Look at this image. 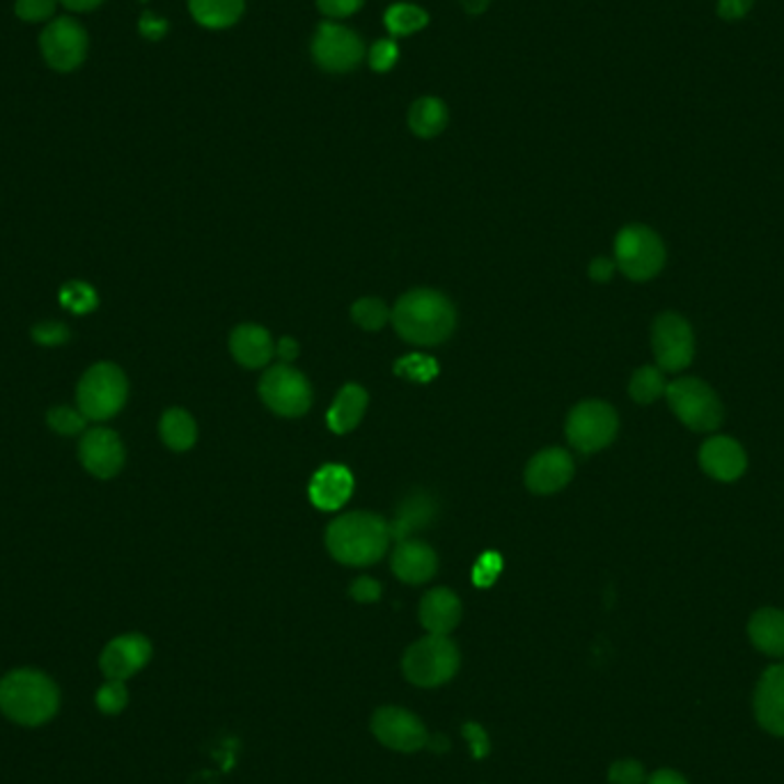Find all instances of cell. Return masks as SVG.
I'll return each instance as SVG.
<instances>
[{"label":"cell","mask_w":784,"mask_h":784,"mask_svg":"<svg viewBox=\"0 0 784 784\" xmlns=\"http://www.w3.org/2000/svg\"><path fill=\"white\" fill-rule=\"evenodd\" d=\"M392 324L411 345L434 347L452 335L457 310L440 291L413 289L392 310Z\"/></svg>","instance_id":"6da1fadb"},{"label":"cell","mask_w":784,"mask_h":784,"mask_svg":"<svg viewBox=\"0 0 784 784\" xmlns=\"http://www.w3.org/2000/svg\"><path fill=\"white\" fill-rule=\"evenodd\" d=\"M390 523L377 514L351 511L335 519L326 530L331 555L349 567H367L379 562L390 546Z\"/></svg>","instance_id":"7a4b0ae2"},{"label":"cell","mask_w":784,"mask_h":784,"mask_svg":"<svg viewBox=\"0 0 784 784\" xmlns=\"http://www.w3.org/2000/svg\"><path fill=\"white\" fill-rule=\"evenodd\" d=\"M58 685L37 670H14L0 681V712L10 720L35 727L58 712Z\"/></svg>","instance_id":"3957f363"},{"label":"cell","mask_w":784,"mask_h":784,"mask_svg":"<svg viewBox=\"0 0 784 784\" xmlns=\"http://www.w3.org/2000/svg\"><path fill=\"white\" fill-rule=\"evenodd\" d=\"M127 374L113 362H96L81 377L77 388L79 411L88 420H111L127 404Z\"/></svg>","instance_id":"277c9868"},{"label":"cell","mask_w":784,"mask_h":784,"mask_svg":"<svg viewBox=\"0 0 784 784\" xmlns=\"http://www.w3.org/2000/svg\"><path fill=\"white\" fill-rule=\"evenodd\" d=\"M461 664V654L448 635H425L413 643L402 658V670L406 679L420 689H436L450 681Z\"/></svg>","instance_id":"5b68a950"},{"label":"cell","mask_w":784,"mask_h":784,"mask_svg":"<svg viewBox=\"0 0 784 784\" xmlns=\"http://www.w3.org/2000/svg\"><path fill=\"white\" fill-rule=\"evenodd\" d=\"M666 397L677 418L693 431H716L723 425L725 408L712 385L695 377H681L666 388Z\"/></svg>","instance_id":"8992f818"},{"label":"cell","mask_w":784,"mask_h":784,"mask_svg":"<svg viewBox=\"0 0 784 784\" xmlns=\"http://www.w3.org/2000/svg\"><path fill=\"white\" fill-rule=\"evenodd\" d=\"M615 264L635 283L652 280L666 264V246L647 226H626L615 239Z\"/></svg>","instance_id":"52a82bcc"},{"label":"cell","mask_w":784,"mask_h":784,"mask_svg":"<svg viewBox=\"0 0 784 784\" xmlns=\"http://www.w3.org/2000/svg\"><path fill=\"white\" fill-rule=\"evenodd\" d=\"M620 418L615 408L606 402L590 400L572 408L567 418V438L572 448L583 454H592L608 448L615 440Z\"/></svg>","instance_id":"ba28073f"},{"label":"cell","mask_w":784,"mask_h":784,"mask_svg":"<svg viewBox=\"0 0 784 784\" xmlns=\"http://www.w3.org/2000/svg\"><path fill=\"white\" fill-rule=\"evenodd\" d=\"M652 349L658 370L681 372L693 362L695 333L681 314L664 312L656 316L652 328Z\"/></svg>","instance_id":"9c48e42d"},{"label":"cell","mask_w":784,"mask_h":784,"mask_svg":"<svg viewBox=\"0 0 784 784\" xmlns=\"http://www.w3.org/2000/svg\"><path fill=\"white\" fill-rule=\"evenodd\" d=\"M264 404L285 418H297L312 406V388L308 379L289 365H276L260 381Z\"/></svg>","instance_id":"30bf717a"},{"label":"cell","mask_w":784,"mask_h":784,"mask_svg":"<svg viewBox=\"0 0 784 784\" xmlns=\"http://www.w3.org/2000/svg\"><path fill=\"white\" fill-rule=\"evenodd\" d=\"M312 58L328 73H347L362 62L365 44L354 31L324 21L312 37Z\"/></svg>","instance_id":"8fae6325"},{"label":"cell","mask_w":784,"mask_h":784,"mask_svg":"<svg viewBox=\"0 0 784 784\" xmlns=\"http://www.w3.org/2000/svg\"><path fill=\"white\" fill-rule=\"evenodd\" d=\"M42 56L56 71H73L88 56V35L81 23L69 16L54 19L39 37Z\"/></svg>","instance_id":"7c38bea8"},{"label":"cell","mask_w":784,"mask_h":784,"mask_svg":"<svg viewBox=\"0 0 784 784\" xmlns=\"http://www.w3.org/2000/svg\"><path fill=\"white\" fill-rule=\"evenodd\" d=\"M374 737L390 750L418 752L429 743L425 723L402 706H381L372 716Z\"/></svg>","instance_id":"4fadbf2b"},{"label":"cell","mask_w":784,"mask_h":784,"mask_svg":"<svg viewBox=\"0 0 784 784\" xmlns=\"http://www.w3.org/2000/svg\"><path fill=\"white\" fill-rule=\"evenodd\" d=\"M79 457L83 469L90 475L111 480L122 471V465H125V446H122L119 436L113 429L94 427L83 434Z\"/></svg>","instance_id":"5bb4252c"},{"label":"cell","mask_w":784,"mask_h":784,"mask_svg":"<svg viewBox=\"0 0 784 784\" xmlns=\"http://www.w3.org/2000/svg\"><path fill=\"white\" fill-rule=\"evenodd\" d=\"M150 658H152L150 641H147L145 635L129 633V635H119V638L106 645L100 658V666L106 679L125 681L150 664Z\"/></svg>","instance_id":"9a60e30c"},{"label":"cell","mask_w":784,"mask_h":784,"mask_svg":"<svg viewBox=\"0 0 784 784\" xmlns=\"http://www.w3.org/2000/svg\"><path fill=\"white\" fill-rule=\"evenodd\" d=\"M574 477V459L567 450L549 448L530 459L526 469V484L532 494L549 496L565 488Z\"/></svg>","instance_id":"2e32d148"},{"label":"cell","mask_w":784,"mask_h":784,"mask_svg":"<svg viewBox=\"0 0 784 784\" xmlns=\"http://www.w3.org/2000/svg\"><path fill=\"white\" fill-rule=\"evenodd\" d=\"M702 471L718 482L739 480L748 469V457L739 440L729 436L708 438L700 450Z\"/></svg>","instance_id":"e0dca14e"},{"label":"cell","mask_w":784,"mask_h":784,"mask_svg":"<svg viewBox=\"0 0 784 784\" xmlns=\"http://www.w3.org/2000/svg\"><path fill=\"white\" fill-rule=\"evenodd\" d=\"M757 723L775 737H784V664L769 668L754 691Z\"/></svg>","instance_id":"ac0fdd59"},{"label":"cell","mask_w":784,"mask_h":784,"mask_svg":"<svg viewBox=\"0 0 784 784\" xmlns=\"http://www.w3.org/2000/svg\"><path fill=\"white\" fill-rule=\"evenodd\" d=\"M354 494V475L347 465L326 463L310 480L308 496L314 507L324 511H335L345 505Z\"/></svg>","instance_id":"d6986e66"},{"label":"cell","mask_w":784,"mask_h":784,"mask_svg":"<svg viewBox=\"0 0 784 784\" xmlns=\"http://www.w3.org/2000/svg\"><path fill=\"white\" fill-rule=\"evenodd\" d=\"M438 569V557L434 549L418 539H402L392 551V572L408 585L427 583Z\"/></svg>","instance_id":"ffe728a7"},{"label":"cell","mask_w":784,"mask_h":784,"mask_svg":"<svg viewBox=\"0 0 784 784\" xmlns=\"http://www.w3.org/2000/svg\"><path fill=\"white\" fill-rule=\"evenodd\" d=\"M463 608L459 597L446 587H438L423 597L420 601V622L434 635H448L461 622Z\"/></svg>","instance_id":"44dd1931"},{"label":"cell","mask_w":784,"mask_h":784,"mask_svg":"<svg viewBox=\"0 0 784 784\" xmlns=\"http://www.w3.org/2000/svg\"><path fill=\"white\" fill-rule=\"evenodd\" d=\"M230 351L237 362H241L249 370H257L274 358V339L272 333L255 324H241L234 328L230 337Z\"/></svg>","instance_id":"7402d4cb"},{"label":"cell","mask_w":784,"mask_h":784,"mask_svg":"<svg viewBox=\"0 0 784 784\" xmlns=\"http://www.w3.org/2000/svg\"><path fill=\"white\" fill-rule=\"evenodd\" d=\"M750 643L769 656H784V612L777 608L757 610L748 624Z\"/></svg>","instance_id":"603a6c76"},{"label":"cell","mask_w":784,"mask_h":784,"mask_svg":"<svg viewBox=\"0 0 784 784\" xmlns=\"http://www.w3.org/2000/svg\"><path fill=\"white\" fill-rule=\"evenodd\" d=\"M367 402L370 400H367L365 388H360L356 383H349L342 388L326 415V423H328L331 431L349 434L351 429H356L358 423L362 420Z\"/></svg>","instance_id":"cb8c5ba5"},{"label":"cell","mask_w":784,"mask_h":784,"mask_svg":"<svg viewBox=\"0 0 784 784\" xmlns=\"http://www.w3.org/2000/svg\"><path fill=\"white\" fill-rule=\"evenodd\" d=\"M436 519V503L427 494H411L397 509L395 519L390 523V537L408 539L413 532L427 528Z\"/></svg>","instance_id":"d4e9b609"},{"label":"cell","mask_w":784,"mask_h":784,"mask_svg":"<svg viewBox=\"0 0 784 784\" xmlns=\"http://www.w3.org/2000/svg\"><path fill=\"white\" fill-rule=\"evenodd\" d=\"M193 19L205 28H230L246 10V0H188Z\"/></svg>","instance_id":"484cf974"},{"label":"cell","mask_w":784,"mask_h":784,"mask_svg":"<svg viewBox=\"0 0 784 784\" xmlns=\"http://www.w3.org/2000/svg\"><path fill=\"white\" fill-rule=\"evenodd\" d=\"M408 127L420 138L438 136L448 127V106L436 96H423L408 111Z\"/></svg>","instance_id":"4316f807"},{"label":"cell","mask_w":784,"mask_h":784,"mask_svg":"<svg viewBox=\"0 0 784 784\" xmlns=\"http://www.w3.org/2000/svg\"><path fill=\"white\" fill-rule=\"evenodd\" d=\"M159 431L163 443L175 452L191 450L195 446V438H198V427H195L191 413L184 408H168L159 423Z\"/></svg>","instance_id":"83f0119b"},{"label":"cell","mask_w":784,"mask_h":784,"mask_svg":"<svg viewBox=\"0 0 784 784\" xmlns=\"http://www.w3.org/2000/svg\"><path fill=\"white\" fill-rule=\"evenodd\" d=\"M383 23H385V31L392 37H408V35L418 33V31H423L427 26L429 14L418 5L395 3V5H390L385 10Z\"/></svg>","instance_id":"f1b7e54d"},{"label":"cell","mask_w":784,"mask_h":784,"mask_svg":"<svg viewBox=\"0 0 784 784\" xmlns=\"http://www.w3.org/2000/svg\"><path fill=\"white\" fill-rule=\"evenodd\" d=\"M666 377H664V370H658V367H641L638 372H635L631 377V383H629V392L631 397L638 402V404H652L656 402L660 395H666Z\"/></svg>","instance_id":"f546056e"},{"label":"cell","mask_w":784,"mask_h":784,"mask_svg":"<svg viewBox=\"0 0 784 784\" xmlns=\"http://www.w3.org/2000/svg\"><path fill=\"white\" fill-rule=\"evenodd\" d=\"M60 305L73 314H88L100 305V297L88 283L73 280L60 289Z\"/></svg>","instance_id":"4dcf8cb0"},{"label":"cell","mask_w":784,"mask_h":784,"mask_svg":"<svg viewBox=\"0 0 784 784\" xmlns=\"http://www.w3.org/2000/svg\"><path fill=\"white\" fill-rule=\"evenodd\" d=\"M354 322L365 331H379L388 324L390 310L381 299H360L351 308Z\"/></svg>","instance_id":"1f68e13d"},{"label":"cell","mask_w":784,"mask_h":784,"mask_svg":"<svg viewBox=\"0 0 784 784\" xmlns=\"http://www.w3.org/2000/svg\"><path fill=\"white\" fill-rule=\"evenodd\" d=\"M46 420H48V427H51L58 434H62V436H77L88 425L85 415L79 408H71V406L51 408L46 415Z\"/></svg>","instance_id":"d6a6232c"},{"label":"cell","mask_w":784,"mask_h":784,"mask_svg":"<svg viewBox=\"0 0 784 784\" xmlns=\"http://www.w3.org/2000/svg\"><path fill=\"white\" fill-rule=\"evenodd\" d=\"M127 702H129V693H127L125 681L108 679L102 689L96 691V706H100L102 712L108 716L119 714L122 708L127 706Z\"/></svg>","instance_id":"836d02e7"},{"label":"cell","mask_w":784,"mask_h":784,"mask_svg":"<svg viewBox=\"0 0 784 784\" xmlns=\"http://www.w3.org/2000/svg\"><path fill=\"white\" fill-rule=\"evenodd\" d=\"M367 58H370V67L379 73H385L390 71L392 67L397 65L400 60V46L392 42V39H379L372 48L370 54H367Z\"/></svg>","instance_id":"e575fe53"},{"label":"cell","mask_w":784,"mask_h":784,"mask_svg":"<svg viewBox=\"0 0 784 784\" xmlns=\"http://www.w3.org/2000/svg\"><path fill=\"white\" fill-rule=\"evenodd\" d=\"M14 12L19 19L31 23L46 21L56 12V0H16Z\"/></svg>","instance_id":"d590c367"},{"label":"cell","mask_w":784,"mask_h":784,"mask_svg":"<svg viewBox=\"0 0 784 784\" xmlns=\"http://www.w3.org/2000/svg\"><path fill=\"white\" fill-rule=\"evenodd\" d=\"M608 780L612 784H643L645 782V769L635 759H622L615 762L608 771Z\"/></svg>","instance_id":"8d00e7d4"},{"label":"cell","mask_w":784,"mask_h":784,"mask_svg":"<svg viewBox=\"0 0 784 784\" xmlns=\"http://www.w3.org/2000/svg\"><path fill=\"white\" fill-rule=\"evenodd\" d=\"M71 337L69 328L60 322H42L33 328V339L44 347H58Z\"/></svg>","instance_id":"74e56055"},{"label":"cell","mask_w":784,"mask_h":784,"mask_svg":"<svg viewBox=\"0 0 784 784\" xmlns=\"http://www.w3.org/2000/svg\"><path fill=\"white\" fill-rule=\"evenodd\" d=\"M411 377V379H418V381H429L436 377L438 367L434 360L425 358V356H411V358H404L400 365H397V372H404Z\"/></svg>","instance_id":"f35d334b"},{"label":"cell","mask_w":784,"mask_h":784,"mask_svg":"<svg viewBox=\"0 0 784 784\" xmlns=\"http://www.w3.org/2000/svg\"><path fill=\"white\" fill-rule=\"evenodd\" d=\"M500 569H503V560H500L496 553H486V555H482V557H480V562L475 565V572H473L475 583H477L480 587L492 585V583L498 578Z\"/></svg>","instance_id":"ab89813d"},{"label":"cell","mask_w":784,"mask_h":784,"mask_svg":"<svg viewBox=\"0 0 784 784\" xmlns=\"http://www.w3.org/2000/svg\"><path fill=\"white\" fill-rule=\"evenodd\" d=\"M365 5V0H316V8L328 19H347Z\"/></svg>","instance_id":"60d3db41"},{"label":"cell","mask_w":784,"mask_h":784,"mask_svg":"<svg viewBox=\"0 0 784 784\" xmlns=\"http://www.w3.org/2000/svg\"><path fill=\"white\" fill-rule=\"evenodd\" d=\"M351 597L360 603H372V601H379L381 597V585L370 578V576H360L358 580L351 583Z\"/></svg>","instance_id":"b9f144b4"},{"label":"cell","mask_w":784,"mask_h":784,"mask_svg":"<svg viewBox=\"0 0 784 784\" xmlns=\"http://www.w3.org/2000/svg\"><path fill=\"white\" fill-rule=\"evenodd\" d=\"M138 28H140L142 37H147V39H161L168 33V21H163L154 14H142Z\"/></svg>","instance_id":"7bdbcfd3"},{"label":"cell","mask_w":784,"mask_h":784,"mask_svg":"<svg viewBox=\"0 0 784 784\" xmlns=\"http://www.w3.org/2000/svg\"><path fill=\"white\" fill-rule=\"evenodd\" d=\"M752 8V0H718V14L727 21L741 19Z\"/></svg>","instance_id":"ee69618b"},{"label":"cell","mask_w":784,"mask_h":784,"mask_svg":"<svg viewBox=\"0 0 784 784\" xmlns=\"http://www.w3.org/2000/svg\"><path fill=\"white\" fill-rule=\"evenodd\" d=\"M615 262L612 260H606V257H599L590 264V278L597 280V283H608L612 278V274H615Z\"/></svg>","instance_id":"f6af8a7d"},{"label":"cell","mask_w":784,"mask_h":784,"mask_svg":"<svg viewBox=\"0 0 784 784\" xmlns=\"http://www.w3.org/2000/svg\"><path fill=\"white\" fill-rule=\"evenodd\" d=\"M647 784H689V782H685L677 771H672V769H658L652 777H649V782Z\"/></svg>","instance_id":"bcb514c9"},{"label":"cell","mask_w":784,"mask_h":784,"mask_svg":"<svg viewBox=\"0 0 784 784\" xmlns=\"http://www.w3.org/2000/svg\"><path fill=\"white\" fill-rule=\"evenodd\" d=\"M278 356L283 358V362H291L293 358L299 356V342L293 337H283L278 345Z\"/></svg>","instance_id":"7dc6e473"},{"label":"cell","mask_w":784,"mask_h":784,"mask_svg":"<svg viewBox=\"0 0 784 784\" xmlns=\"http://www.w3.org/2000/svg\"><path fill=\"white\" fill-rule=\"evenodd\" d=\"M463 731H465V737H469V739L473 741V748H475V757H482V754H486V752H488V746H486V737H484V731H482V729H480V734H477V737H475V729H473V725H469V727H465Z\"/></svg>","instance_id":"c3c4849f"},{"label":"cell","mask_w":784,"mask_h":784,"mask_svg":"<svg viewBox=\"0 0 784 784\" xmlns=\"http://www.w3.org/2000/svg\"><path fill=\"white\" fill-rule=\"evenodd\" d=\"M60 3L73 12H88V10L100 8L104 0H60Z\"/></svg>","instance_id":"681fc988"},{"label":"cell","mask_w":784,"mask_h":784,"mask_svg":"<svg viewBox=\"0 0 784 784\" xmlns=\"http://www.w3.org/2000/svg\"><path fill=\"white\" fill-rule=\"evenodd\" d=\"M488 3H492V0H461L463 10L469 12V14H473V16L482 14V12L488 8Z\"/></svg>","instance_id":"f907efd6"}]
</instances>
